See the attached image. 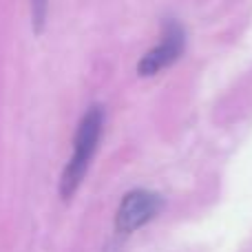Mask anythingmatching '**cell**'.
I'll use <instances>...</instances> for the list:
<instances>
[{
	"label": "cell",
	"mask_w": 252,
	"mask_h": 252,
	"mask_svg": "<svg viewBox=\"0 0 252 252\" xmlns=\"http://www.w3.org/2000/svg\"><path fill=\"white\" fill-rule=\"evenodd\" d=\"M102 126H104V111L102 106H91L87 113L82 115L75 130L73 139V155L66 161L64 170L60 177V197L64 201H69L75 195V190L80 188L84 175H87L91 159L97 151V144L102 137Z\"/></svg>",
	"instance_id": "1"
},
{
	"label": "cell",
	"mask_w": 252,
	"mask_h": 252,
	"mask_svg": "<svg viewBox=\"0 0 252 252\" xmlns=\"http://www.w3.org/2000/svg\"><path fill=\"white\" fill-rule=\"evenodd\" d=\"M184 47H186V33L184 29L177 25L175 20H170L164 27V35H161V42L155 49L146 53V56L139 60L137 64V73L139 75H155L157 71L170 66L179 56H182Z\"/></svg>",
	"instance_id": "3"
},
{
	"label": "cell",
	"mask_w": 252,
	"mask_h": 252,
	"mask_svg": "<svg viewBox=\"0 0 252 252\" xmlns=\"http://www.w3.org/2000/svg\"><path fill=\"white\" fill-rule=\"evenodd\" d=\"M47 13H49V0H31V25H33V31L38 35L44 29Z\"/></svg>",
	"instance_id": "4"
},
{
	"label": "cell",
	"mask_w": 252,
	"mask_h": 252,
	"mask_svg": "<svg viewBox=\"0 0 252 252\" xmlns=\"http://www.w3.org/2000/svg\"><path fill=\"white\" fill-rule=\"evenodd\" d=\"M164 201L157 192L151 190H133L122 199L115 215V230L120 235H130L137 228L146 226L151 219L161 210Z\"/></svg>",
	"instance_id": "2"
}]
</instances>
